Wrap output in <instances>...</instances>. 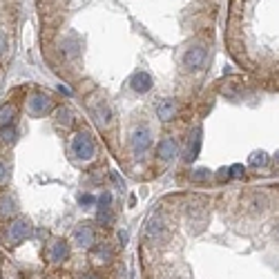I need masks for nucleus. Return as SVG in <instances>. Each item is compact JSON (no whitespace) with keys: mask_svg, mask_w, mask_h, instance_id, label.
Masks as SVG:
<instances>
[{"mask_svg":"<svg viewBox=\"0 0 279 279\" xmlns=\"http://www.w3.org/2000/svg\"><path fill=\"white\" fill-rule=\"evenodd\" d=\"M5 49H7V38H5V34L0 32V54H3Z\"/></svg>","mask_w":279,"mask_h":279,"instance_id":"obj_26","label":"nucleus"},{"mask_svg":"<svg viewBox=\"0 0 279 279\" xmlns=\"http://www.w3.org/2000/svg\"><path fill=\"white\" fill-rule=\"evenodd\" d=\"M29 234H32V223H29L27 219L11 221V226H9V239L14 241V244H20V241H25Z\"/></svg>","mask_w":279,"mask_h":279,"instance_id":"obj_4","label":"nucleus"},{"mask_svg":"<svg viewBox=\"0 0 279 279\" xmlns=\"http://www.w3.org/2000/svg\"><path fill=\"white\" fill-rule=\"evenodd\" d=\"M175 112H177V105H175V101H172V98H163V101L157 105V114H159L161 121H172Z\"/></svg>","mask_w":279,"mask_h":279,"instance_id":"obj_11","label":"nucleus"},{"mask_svg":"<svg viewBox=\"0 0 279 279\" xmlns=\"http://www.w3.org/2000/svg\"><path fill=\"white\" fill-rule=\"evenodd\" d=\"M80 279H98V277H94V275H85V277H80Z\"/></svg>","mask_w":279,"mask_h":279,"instance_id":"obj_29","label":"nucleus"},{"mask_svg":"<svg viewBox=\"0 0 279 279\" xmlns=\"http://www.w3.org/2000/svg\"><path fill=\"white\" fill-rule=\"evenodd\" d=\"M228 170H230V177H232V179H244V177H246L244 165H239V163H234L232 167H228Z\"/></svg>","mask_w":279,"mask_h":279,"instance_id":"obj_21","label":"nucleus"},{"mask_svg":"<svg viewBox=\"0 0 279 279\" xmlns=\"http://www.w3.org/2000/svg\"><path fill=\"white\" fill-rule=\"evenodd\" d=\"M201 130H197L195 134H192V141L188 143V154H185V161H195L197 159V154H199L201 150Z\"/></svg>","mask_w":279,"mask_h":279,"instance_id":"obj_13","label":"nucleus"},{"mask_svg":"<svg viewBox=\"0 0 279 279\" xmlns=\"http://www.w3.org/2000/svg\"><path fill=\"white\" fill-rule=\"evenodd\" d=\"M74 241L80 246V248H92L96 244V234L94 230H92V226H88V223H80V226H76V230H74Z\"/></svg>","mask_w":279,"mask_h":279,"instance_id":"obj_6","label":"nucleus"},{"mask_svg":"<svg viewBox=\"0 0 279 279\" xmlns=\"http://www.w3.org/2000/svg\"><path fill=\"white\" fill-rule=\"evenodd\" d=\"M228 179H230V170H226V167L219 170V181H228Z\"/></svg>","mask_w":279,"mask_h":279,"instance_id":"obj_25","label":"nucleus"},{"mask_svg":"<svg viewBox=\"0 0 279 279\" xmlns=\"http://www.w3.org/2000/svg\"><path fill=\"white\" fill-rule=\"evenodd\" d=\"M208 177H210V172H208V170H197V175H195L197 181H206Z\"/></svg>","mask_w":279,"mask_h":279,"instance_id":"obj_24","label":"nucleus"},{"mask_svg":"<svg viewBox=\"0 0 279 279\" xmlns=\"http://www.w3.org/2000/svg\"><path fill=\"white\" fill-rule=\"evenodd\" d=\"M47 257H49V262L52 264H63L67 257H70V244L63 239H58V241H54L52 246H49V250H47Z\"/></svg>","mask_w":279,"mask_h":279,"instance_id":"obj_7","label":"nucleus"},{"mask_svg":"<svg viewBox=\"0 0 279 279\" xmlns=\"http://www.w3.org/2000/svg\"><path fill=\"white\" fill-rule=\"evenodd\" d=\"M56 116H58V123H60V125H63V123H65V125H70V121H72V114H70V110L60 108V110H58V114H56Z\"/></svg>","mask_w":279,"mask_h":279,"instance_id":"obj_22","label":"nucleus"},{"mask_svg":"<svg viewBox=\"0 0 279 279\" xmlns=\"http://www.w3.org/2000/svg\"><path fill=\"white\" fill-rule=\"evenodd\" d=\"M206 58H208L206 47L197 45V47H190L188 52H185V56H183V65L188 67L190 72H197V70H201V67L206 65Z\"/></svg>","mask_w":279,"mask_h":279,"instance_id":"obj_2","label":"nucleus"},{"mask_svg":"<svg viewBox=\"0 0 279 279\" xmlns=\"http://www.w3.org/2000/svg\"><path fill=\"white\" fill-rule=\"evenodd\" d=\"M266 161H268L266 152H252L250 159H248V163H250L252 167H262V165H266Z\"/></svg>","mask_w":279,"mask_h":279,"instance_id":"obj_18","label":"nucleus"},{"mask_svg":"<svg viewBox=\"0 0 279 279\" xmlns=\"http://www.w3.org/2000/svg\"><path fill=\"white\" fill-rule=\"evenodd\" d=\"M277 163H279V152H277Z\"/></svg>","mask_w":279,"mask_h":279,"instance_id":"obj_30","label":"nucleus"},{"mask_svg":"<svg viewBox=\"0 0 279 279\" xmlns=\"http://www.w3.org/2000/svg\"><path fill=\"white\" fill-rule=\"evenodd\" d=\"M92 257L96 259V264H105L110 259V252H108V248L105 246H96L94 250H92Z\"/></svg>","mask_w":279,"mask_h":279,"instance_id":"obj_17","label":"nucleus"},{"mask_svg":"<svg viewBox=\"0 0 279 279\" xmlns=\"http://www.w3.org/2000/svg\"><path fill=\"white\" fill-rule=\"evenodd\" d=\"M157 154L161 161H170L177 157V141L175 139H163L157 147Z\"/></svg>","mask_w":279,"mask_h":279,"instance_id":"obj_10","label":"nucleus"},{"mask_svg":"<svg viewBox=\"0 0 279 279\" xmlns=\"http://www.w3.org/2000/svg\"><path fill=\"white\" fill-rule=\"evenodd\" d=\"M5 177H7V172H5V165L0 163V181H5Z\"/></svg>","mask_w":279,"mask_h":279,"instance_id":"obj_27","label":"nucleus"},{"mask_svg":"<svg viewBox=\"0 0 279 279\" xmlns=\"http://www.w3.org/2000/svg\"><path fill=\"white\" fill-rule=\"evenodd\" d=\"M78 203H80V206H85V208H90V206H94V203H96V199L90 195V192H85V195L78 197Z\"/></svg>","mask_w":279,"mask_h":279,"instance_id":"obj_23","label":"nucleus"},{"mask_svg":"<svg viewBox=\"0 0 279 279\" xmlns=\"http://www.w3.org/2000/svg\"><path fill=\"white\" fill-rule=\"evenodd\" d=\"M96 203L101 206V210H108L112 206V195H110V192H103V195L96 199Z\"/></svg>","mask_w":279,"mask_h":279,"instance_id":"obj_20","label":"nucleus"},{"mask_svg":"<svg viewBox=\"0 0 279 279\" xmlns=\"http://www.w3.org/2000/svg\"><path fill=\"white\" fill-rule=\"evenodd\" d=\"M0 141H3V143H7V145H11L16 141V130L11 127V125L0 127Z\"/></svg>","mask_w":279,"mask_h":279,"instance_id":"obj_16","label":"nucleus"},{"mask_svg":"<svg viewBox=\"0 0 279 279\" xmlns=\"http://www.w3.org/2000/svg\"><path fill=\"white\" fill-rule=\"evenodd\" d=\"M14 116H16V108L11 103H5V105H0V127H7L11 125V121H14Z\"/></svg>","mask_w":279,"mask_h":279,"instance_id":"obj_14","label":"nucleus"},{"mask_svg":"<svg viewBox=\"0 0 279 279\" xmlns=\"http://www.w3.org/2000/svg\"><path fill=\"white\" fill-rule=\"evenodd\" d=\"M145 232H147V237H152V239H161L163 237V232H165V226H163V221H161V217H152L150 221H147V228H145Z\"/></svg>","mask_w":279,"mask_h":279,"instance_id":"obj_12","label":"nucleus"},{"mask_svg":"<svg viewBox=\"0 0 279 279\" xmlns=\"http://www.w3.org/2000/svg\"><path fill=\"white\" fill-rule=\"evenodd\" d=\"M90 110H92V114H94V119L98 121V125H105V123H110L112 112H110V108H108V105H105L103 101H92V103H90Z\"/></svg>","mask_w":279,"mask_h":279,"instance_id":"obj_8","label":"nucleus"},{"mask_svg":"<svg viewBox=\"0 0 279 279\" xmlns=\"http://www.w3.org/2000/svg\"><path fill=\"white\" fill-rule=\"evenodd\" d=\"M72 152L76 154L78 159H92L96 154V145L92 141V136L88 132H78L72 139Z\"/></svg>","mask_w":279,"mask_h":279,"instance_id":"obj_1","label":"nucleus"},{"mask_svg":"<svg viewBox=\"0 0 279 279\" xmlns=\"http://www.w3.org/2000/svg\"><path fill=\"white\" fill-rule=\"evenodd\" d=\"M152 88V76L147 72H136L132 76V90L139 92V94H145V92H150Z\"/></svg>","mask_w":279,"mask_h":279,"instance_id":"obj_9","label":"nucleus"},{"mask_svg":"<svg viewBox=\"0 0 279 279\" xmlns=\"http://www.w3.org/2000/svg\"><path fill=\"white\" fill-rule=\"evenodd\" d=\"M96 221L101 223V226H110V223H112V214H110V208H108V210H98V217H96Z\"/></svg>","mask_w":279,"mask_h":279,"instance_id":"obj_19","label":"nucleus"},{"mask_svg":"<svg viewBox=\"0 0 279 279\" xmlns=\"http://www.w3.org/2000/svg\"><path fill=\"white\" fill-rule=\"evenodd\" d=\"M150 143H152V136H150V130L147 127H139L132 136V150L134 154H145L150 150Z\"/></svg>","mask_w":279,"mask_h":279,"instance_id":"obj_5","label":"nucleus"},{"mask_svg":"<svg viewBox=\"0 0 279 279\" xmlns=\"http://www.w3.org/2000/svg\"><path fill=\"white\" fill-rule=\"evenodd\" d=\"M16 212V201L11 199V195H5L3 199H0V214L3 217H11Z\"/></svg>","mask_w":279,"mask_h":279,"instance_id":"obj_15","label":"nucleus"},{"mask_svg":"<svg viewBox=\"0 0 279 279\" xmlns=\"http://www.w3.org/2000/svg\"><path fill=\"white\" fill-rule=\"evenodd\" d=\"M49 110H52V98L47 94L36 92V94L29 96V112H32L34 116H42V114H47Z\"/></svg>","mask_w":279,"mask_h":279,"instance_id":"obj_3","label":"nucleus"},{"mask_svg":"<svg viewBox=\"0 0 279 279\" xmlns=\"http://www.w3.org/2000/svg\"><path fill=\"white\" fill-rule=\"evenodd\" d=\"M275 237L279 239V219H277V223H275Z\"/></svg>","mask_w":279,"mask_h":279,"instance_id":"obj_28","label":"nucleus"}]
</instances>
